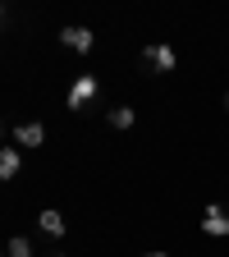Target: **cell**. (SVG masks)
I'll return each instance as SVG.
<instances>
[{"mask_svg": "<svg viewBox=\"0 0 229 257\" xmlns=\"http://www.w3.org/2000/svg\"><path fill=\"white\" fill-rule=\"evenodd\" d=\"M60 42L69 46V51H78V55H92V46H96L92 28H83V23H69V28H60Z\"/></svg>", "mask_w": 229, "mask_h": 257, "instance_id": "1", "label": "cell"}, {"mask_svg": "<svg viewBox=\"0 0 229 257\" xmlns=\"http://www.w3.org/2000/svg\"><path fill=\"white\" fill-rule=\"evenodd\" d=\"M92 96H96V78H92V74H78V78H74V87H69V96H64V101H69V110H83V106L92 101Z\"/></svg>", "mask_w": 229, "mask_h": 257, "instance_id": "2", "label": "cell"}, {"mask_svg": "<svg viewBox=\"0 0 229 257\" xmlns=\"http://www.w3.org/2000/svg\"><path fill=\"white\" fill-rule=\"evenodd\" d=\"M142 60L151 64V69H156V74H170V69H174V64H179V55H174V46H147V51H142Z\"/></svg>", "mask_w": 229, "mask_h": 257, "instance_id": "3", "label": "cell"}, {"mask_svg": "<svg viewBox=\"0 0 229 257\" xmlns=\"http://www.w3.org/2000/svg\"><path fill=\"white\" fill-rule=\"evenodd\" d=\"M202 230H206V234H215V239H224V234H229V211L211 202V207L202 211Z\"/></svg>", "mask_w": 229, "mask_h": 257, "instance_id": "4", "label": "cell"}, {"mask_svg": "<svg viewBox=\"0 0 229 257\" xmlns=\"http://www.w3.org/2000/svg\"><path fill=\"white\" fill-rule=\"evenodd\" d=\"M42 143H46V128L37 119H28V124L14 128V147H42Z\"/></svg>", "mask_w": 229, "mask_h": 257, "instance_id": "5", "label": "cell"}, {"mask_svg": "<svg viewBox=\"0 0 229 257\" xmlns=\"http://www.w3.org/2000/svg\"><path fill=\"white\" fill-rule=\"evenodd\" d=\"M37 225H42V234H51V239H60V234H64V216H60L55 207H46V211L37 216Z\"/></svg>", "mask_w": 229, "mask_h": 257, "instance_id": "6", "label": "cell"}, {"mask_svg": "<svg viewBox=\"0 0 229 257\" xmlns=\"http://www.w3.org/2000/svg\"><path fill=\"white\" fill-rule=\"evenodd\" d=\"M19 166H23L19 147H0V179H14V175H19Z\"/></svg>", "mask_w": 229, "mask_h": 257, "instance_id": "7", "label": "cell"}, {"mask_svg": "<svg viewBox=\"0 0 229 257\" xmlns=\"http://www.w3.org/2000/svg\"><path fill=\"white\" fill-rule=\"evenodd\" d=\"M133 119H138L133 106H115V110H110V128H133Z\"/></svg>", "mask_w": 229, "mask_h": 257, "instance_id": "8", "label": "cell"}, {"mask_svg": "<svg viewBox=\"0 0 229 257\" xmlns=\"http://www.w3.org/2000/svg\"><path fill=\"white\" fill-rule=\"evenodd\" d=\"M5 252H10V257H32V239H23V234H14Z\"/></svg>", "mask_w": 229, "mask_h": 257, "instance_id": "9", "label": "cell"}, {"mask_svg": "<svg viewBox=\"0 0 229 257\" xmlns=\"http://www.w3.org/2000/svg\"><path fill=\"white\" fill-rule=\"evenodd\" d=\"M224 110H229V92H224Z\"/></svg>", "mask_w": 229, "mask_h": 257, "instance_id": "10", "label": "cell"}, {"mask_svg": "<svg viewBox=\"0 0 229 257\" xmlns=\"http://www.w3.org/2000/svg\"><path fill=\"white\" fill-rule=\"evenodd\" d=\"M147 257H165V252H147Z\"/></svg>", "mask_w": 229, "mask_h": 257, "instance_id": "11", "label": "cell"}, {"mask_svg": "<svg viewBox=\"0 0 229 257\" xmlns=\"http://www.w3.org/2000/svg\"><path fill=\"white\" fill-rule=\"evenodd\" d=\"M0 19H5V5H0Z\"/></svg>", "mask_w": 229, "mask_h": 257, "instance_id": "12", "label": "cell"}, {"mask_svg": "<svg viewBox=\"0 0 229 257\" xmlns=\"http://www.w3.org/2000/svg\"><path fill=\"white\" fill-rule=\"evenodd\" d=\"M0 134H5V124H0Z\"/></svg>", "mask_w": 229, "mask_h": 257, "instance_id": "13", "label": "cell"}, {"mask_svg": "<svg viewBox=\"0 0 229 257\" xmlns=\"http://www.w3.org/2000/svg\"><path fill=\"white\" fill-rule=\"evenodd\" d=\"M0 257H5V252H0Z\"/></svg>", "mask_w": 229, "mask_h": 257, "instance_id": "14", "label": "cell"}]
</instances>
